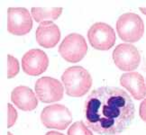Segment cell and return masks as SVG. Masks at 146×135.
Wrapping results in <instances>:
<instances>
[{"instance_id":"1","label":"cell","mask_w":146,"mask_h":135,"mask_svg":"<svg viewBox=\"0 0 146 135\" xmlns=\"http://www.w3.org/2000/svg\"><path fill=\"white\" fill-rule=\"evenodd\" d=\"M83 114L84 122L91 131L100 135H115L130 127L135 107L123 89L101 87L87 97Z\"/></svg>"},{"instance_id":"2","label":"cell","mask_w":146,"mask_h":135,"mask_svg":"<svg viewBox=\"0 0 146 135\" xmlns=\"http://www.w3.org/2000/svg\"><path fill=\"white\" fill-rule=\"evenodd\" d=\"M66 94L72 97L85 95L92 86V77L87 69L80 66L68 68L61 75Z\"/></svg>"},{"instance_id":"3","label":"cell","mask_w":146,"mask_h":135,"mask_svg":"<svg viewBox=\"0 0 146 135\" xmlns=\"http://www.w3.org/2000/svg\"><path fill=\"white\" fill-rule=\"evenodd\" d=\"M116 31L122 41L136 42L143 35V21L137 14L125 13L117 20Z\"/></svg>"},{"instance_id":"4","label":"cell","mask_w":146,"mask_h":135,"mask_svg":"<svg viewBox=\"0 0 146 135\" xmlns=\"http://www.w3.org/2000/svg\"><path fill=\"white\" fill-rule=\"evenodd\" d=\"M88 44L82 35L78 33H70L67 35L59 47L60 55L68 62L76 63L86 56Z\"/></svg>"},{"instance_id":"5","label":"cell","mask_w":146,"mask_h":135,"mask_svg":"<svg viewBox=\"0 0 146 135\" xmlns=\"http://www.w3.org/2000/svg\"><path fill=\"white\" fill-rule=\"evenodd\" d=\"M41 121L46 128L65 130L72 122V115L65 105L55 104L43 108L41 114Z\"/></svg>"},{"instance_id":"6","label":"cell","mask_w":146,"mask_h":135,"mask_svg":"<svg viewBox=\"0 0 146 135\" xmlns=\"http://www.w3.org/2000/svg\"><path fill=\"white\" fill-rule=\"evenodd\" d=\"M112 58L120 70L133 71L136 69L141 62V55L134 45L121 43L114 50Z\"/></svg>"},{"instance_id":"7","label":"cell","mask_w":146,"mask_h":135,"mask_svg":"<svg viewBox=\"0 0 146 135\" xmlns=\"http://www.w3.org/2000/svg\"><path fill=\"white\" fill-rule=\"evenodd\" d=\"M88 38L91 46L98 50H108L115 42V32L109 24L96 22L89 28Z\"/></svg>"},{"instance_id":"8","label":"cell","mask_w":146,"mask_h":135,"mask_svg":"<svg viewBox=\"0 0 146 135\" xmlns=\"http://www.w3.org/2000/svg\"><path fill=\"white\" fill-rule=\"evenodd\" d=\"M35 94L42 103H54L63 97L64 87L58 79L50 77H42L35 83Z\"/></svg>"},{"instance_id":"9","label":"cell","mask_w":146,"mask_h":135,"mask_svg":"<svg viewBox=\"0 0 146 135\" xmlns=\"http://www.w3.org/2000/svg\"><path fill=\"white\" fill-rule=\"evenodd\" d=\"M33 28V19L29 11L24 7L7 9V31L14 35H25Z\"/></svg>"},{"instance_id":"10","label":"cell","mask_w":146,"mask_h":135,"mask_svg":"<svg viewBox=\"0 0 146 135\" xmlns=\"http://www.w3.org/2000/svg\"><path fill=\"white\" fill-rule=\"evenodd\" d=\"M48 66V56L42 50H30L22 58V68L26 75L39 76L46 71Z\"/></svg>"},{"instance_id":"11","label":"cell","mask_w":146,"mask_h":135,"mask_svg":"<svg viewBox=\"0 0 146 135\" xmlns=\"http://www.w3.org/2000/svg\"><path fill=\"white\" fill-rule=\"evenodd\" d=\"M36 41L42 47L50 49L55 47L60 39V31L52 21L42 22L36 29Z\"/></svg>"},{"instance_id":"12","label":"cell","mask_w":146,"mask_h":135,"mask_svg":"<svg viewBox=\"0 0 146 135\" xmlns=\"http://www.w3.org/2000/svg\"><path fill=\"white\" fill-rule=\"evenodd\" d=\"M120 85L126 88L133 97L142 100L146 95V85L143 77L138 72H128L120 77Z\"/></svg>"},{"instance_id":"13","label":"cell","mask_w":146,"mask_h":135,"mask_svg":"<svg viewBox=\"0 0 146 135\" xmlns=\"http://www.w3.org/2000/svg\"><path fill=\"white\" fill-rule=\"evenodd\" d=\"M11 100L20 110L33 111L37 107L38 100L33 90L25 86L14 88L11 93Z\"/></svg>"},{"instance_id":"14","label":"cell","mask_w":146,"mask_h":135,"mask_svg":"<svg viewBox=\"0 0 146 135\" xmlns=\"http://www.w3.org/2000/svg\"><path fill=\"white\" fill-rule=\"evenodd\" d=\"M31 13L33 19L37 22H42L49 20L58 19L60 15L62 14L61 7H52V8H41V7H33Z\"/></svg>"},{"instance_id":"15","label":"cell","mask_w":146,"mask_h":135,"mask_svg":"<svg viewBox=\"0 0 146 135\" xmlns=\"http://www.w3.org/2000/svg\"><path fill=\"white\" fill-rule=\"evenodd\" d=\"M68 135H93V133L85 122L80 121L71 124L68 130Z\"/></svg>"},{"instance_id":"16","label":"cell","mask_w":146,"mask_h":135,"mask_svg":"<svg viewBox=\"0 0 146 135\" xmlns=\"http://www.w3.org/2000/svg\"><path fill=\"white\" fill-rule=\"evenodd\" d=\"M19 61L12 55H7V77L13 78L19 73Z\"/></svg>"},{"instance_id":"17","label":"cell","mask_w":146,"mask_h":135,"mask_svg":"<svg viewBox=\"0 0 146 135\" xmlns=\"http://www.w3.org/2000/svg\"><path fill=\"white\" fill-rule=\"evenodd\" d=\"M7 127L8 128H11L12 127L16 120H17V112L15 109L14 106L11 105V104H8V112H7Z\"/></svg>"},{"instance_id":"18","label":"cell","mask_w":146,"mask_h":135,"mask_svg":"<svg viewBox=\"0 0 146 135\" xmlns=\"http://www.w3.org/2000/svg\"><path fill=\"white\" fill-rule=\"evenodd\" d=\"M139 114H140V117H141V119L146 122V98L143 99V102L140 104Z\"/></svg>"},{"instance_id":"19","label":"cell","mask_w":146,"mask_h":135,"mask_svg":"<svg viewBox=\"0 0 146 135\" xmlns=\"http://www.w3.org/2000/svg\"><path fill=\"white\" fill-rule=\"evenodd\" d=\"M45 135H64L63 133H61V132H48Z\"/></svg>"},{"instance_id":"20","label":"cell","mask_w":146,"mask_h":135,"mask_svg":"<svg viewBox=\"0 0 146 135\" xmlns=\"http://www.w3.org/2000/svg\"><path fill=\"white\" fill-rule=\"evenodd\" d=\"M139 9H140V11H141V12H142L143 15H146V7H140Z\"/></svg>"},{"instance_id":"21","label":"cell","mask_w":146,"mask_h":135,"mask_svg":"<svg viewBox=\"0 0 146 135\" xmlns=\"http://www.w3.org/2000/svg\"><path fill=\"white\" fill-rule=\"evenodd\" d=\"M7 135H13V134L11 133V132H7Z\"/></svg>"}]
</instances>
